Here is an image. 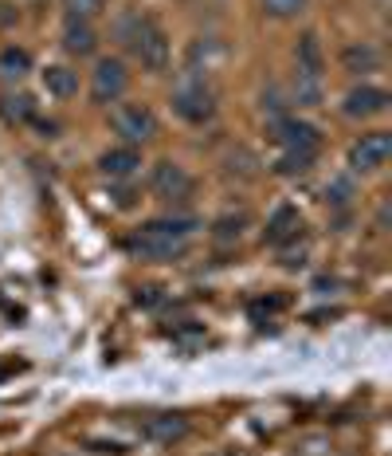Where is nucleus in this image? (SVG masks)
Wrapping results in <instances>:
<instances>
[{"mask_svg": "<svg viewBox=\"0 0 392 456\" xmlns=\"http://www.w3.org/2000/svg\"><path fill=\"white\" fill-rule=\"evenodd\" d=\"M196 228H200L196 216L169 213V216H157V221L141 224L126 240V248L133 256H141V260H177V256H185Z\"/></svg>", "mask_w": 392, "mask_h": 456, "instance_id": "obj_1", "label": "nucleus"}, {"mask_svg": "<svg viewBox=\"0 0 392 456\" xmlns=\"http://www.w3.org/2000/svg\"><path fill=\"white\" fill-rule=\"evenodd\" d=\"M130 55L141 63L146 71L153 75H161L169 68V55H173V47H169V36H165V28H161L153 16L141 12V24H138V32L130 36Z\"/></svg>", "mask_w": 392, "mask_h": 456, "instance_id": "obj_2", "label": "nucleus"}, {"mask_svg": "<svg viewBox=\"0 0 392 456\" xmlns=\"http://www.w3.org/2000/svg\"><path fill=\"white\" fill-rule=\"evenodd\" d=\"M110 126L114 134L122 138V146H146V142L157 138V114H153L146 102H118V107L110 110Z\"/></svg>", "mask_w": 392, "mask_h": 456, "instance_id": "obj_3", "label": "nucleus"}, {"mask_svg": "<svg viewBox=\"0 0 392 456\" xmlns=\"http://www.w3.org/2000/svg\"><path fill=\"white\" fill-rule=\"evenodd\" d=\"M173 110H177V118L193 122V126H204V122L216 118V94L204 79L188 75V79L173 91Z\"/></svg>", "mask_w": 392, "mask_h": 456, "instance_id": "obj_4", "label": "nucleus"}, {"mask_svg": "<svg viewBox=\"0 0 392 456\" xmlns=\"http://www.w3.org/2000/svg\"><path fill=\"white\" fill-rule=\"evenodd\" d=\"M193 189H196V182H193V174H188L180 161H157L153 166V174H149V193L157 197L161 205H185L188 197H193Z\"/></svg>", "mask_w": 392, "mask_h": 456, "instance_id": "obj_5", "label": "nucleus"}, {"mask_svg": "<svg viewBox=\"0 0 392 456\" xmlns=\"http://www.w3.org/2000/svg\"><path fill=\"white\" fill-rule=\"evenodd\" d=\"M130 91V71L122 60H99L91 71V99L94 107H110V102H118L122 94Z\"/></svg>", "mask_w": 392, "mask_h": 456, "instance_id": "obj_6", "label": "nucleus"}, {"mask_svg": "<svg viewBox=\"0 0 392 456\" xmlns=\"http://www.w3.org/2000/svg\"><path fill=\"white\" fill-rule=\"evenodd\" d=\"M388 154H392V134L388 130H369V134H361L349 146L346 161H349L353 174H377V169L388 161Z\"/></svg>", "mask_w": 392, "mask_h": 456, "instance_id": "obj_7", "label": "nucleus"}, {"mask_svg": "<svg viewBox=\"0 0 392 456\" xmlns=\"http://www.w3.org/2000/svg\"><path fill=\"white\" fill-rule=\"evenodd\" d=\"M271 138L279 142L283 150H302V154H318L322 150V130L306 118H294V114L271 122Z\"/></svg>", "mask_w": 392, "mask_h": 456, "instance_id": "obj_8", "label": "nucleus"}, {"mask_svg": "<svg viewBox=\"0 0 392 456\" xmlns=\"http://www.w3.org/2000/svg\"><path fill=\"white\" fill-rule=\"evenodd\" d=\"M388 110V91L385 87H372V83H361L353 87L346 99H341V114L346 118H377V114Z\"/></svg>", "mask_w": 392, "mask_h": 456, "instance_id": "obj_9", "label": "nucleus"}, {"mask_svg": "<svg viewBox=\"0 0 392 456\" xmlns=\"http://www.w3.org/2000/svg\"><path fill=\"white\" fill-rule=\"evenodd\" d=\"M99 169L110 182H126L141 169V150L138 146H114L107 154H99Z\"/></svg>", "mask_w": 392, "mask_h": 456, "instance_id": "obj_10", "label": "nucleus"}, {"mask_svg": "<svg viewBox=\"0 0 392 456\" xmlns=\"http://www.w3.org/2000/svg\"><path fill=\"white\" fill-rule=\"evenodd\" d=\"M294 63H299L302 75H318L322 79V71H326V52H322L318 32H302L299 36V44H294Z\"/></svg>", "mask_w": 392, "mask_h": 456, "instance_id": "obj_11", "label": "nucleus"}, {"mask_svg": "<svg viewBox=\"0 0 392 456\" xmlns=\"http://www.w3.org/2000/svg\"><path fill=\"white\" fill-rule=\"evenodd\" d=\"M341 68L349 75H372V71H380V52L369 40H353L341 52Z\"/></svg>", "mask_w": 392, "mask_h": 456, "instance_id": "obj_12", "label": "nucleus"}, {"mask_svg": "<svg viewBox=\"0 0 392 456\" xmlns=\"http://www.w3.org/2000/svg\"><path fill=\"white\" fill-rule=\"evenodd\" d=\"M185 433H188V421L180 413H157L141 425V436H149V441H157V444H173Z\"/></svg>", "mask_w": 392, "mask_h": 456, "instance_id": "obj_13", "label": "nucleus"}, {"mask_svg": "<svg viewBox=\"0 0 392 456\" xmlns=\"http://www.w3.org/2000/svg\"><path fill=\"white\" fill-rule=\"evenodd\" d=\"M299 228H302L299 208H294V205H279V208H275V216L267 221L263 240L267 244H286V240H294V236H299Z\"/></svg>", "mask_w": 392, "mask_h": 456, "instance_id": "obj_14", "label": "nucleus"}, {"mask_svg": "<svg viewBox=\"0 0 392 456\" xmlns=\"http://www.w3.org/2000/svg\"><path fill=\"white\" fill-rule=\"evenodd\" d=\"M63 47L71 55H94L99 52V32L91 28V20H67V28H63Z\"/></svg>", "mask_w": 392, "mask_h": 456, "instance_id": "obj_15", "label": "nucleus"}, {"mask_svg": "<svg viewBox=\"0 0 392 456\" xmlns=\"http://www.w3.org/2000/svg\"><path fill=\"white\" fill-rule=\"evenodd\" d=\"M44 91L52 94V99H71V94H79V71L63 68V63H52V68H44Z\"/></svg>", "mask_w": 392, "mask_h": 456, "instance_id": "obj_16", "label": "nucleus"}, {"mask_svg": "<svg viewBox=\"0 0 392 456\" xmlns=\"http://www.w3.org/2000/svg\"><path fill=\"white\" fill-rule=\"evenodd\" d=\"M28 71H32V55H28V47H16V44L0 47V79L20 83Z\"/></svg>", "mask_w": 392, "mask_h": 456, "instance_id": "obj_17", "label": "nucleus"}, {"mask_svg": "<svg viewBox=\"0 0 392 456\" xmlns=\"http://www.w3.org/2000/svg\"><path fill=\"white\" fill-rule=\"evenodd\" d=\"M0 114H4V122H28L36 114V102H32V94H0Z\"/></svg>", "mask_w": 392, "mask_h": 456, "instance_id": "obj_18", "label": "nucleus"}, {"mask_svg": "<svg viewBox=\"0 0 392 456\" xmlns=\"http://www.w3.org/2000/svg\"><path fill=\"white\" fill-rule=\"evenodd\" d=\"M294 102L299 107H322V79L318 75H302V71H294Z\"/></svg>", "mask_w": 392, "mask_h": 456, "instance_id": "obj_19", "label": "nucleus"}, {"mask_svg": "<svg viewBox=\"0 0 392 456\" xmlns=\"http://www.w3.org/2000/svg\"><path fill=\"white\" fill-rule=\"evenodd\" d=\"M314 161H318V154H302V150H283V158L275 161V174H283V177L310 174Z\"/></svg>", "mask_w": 392, "mask_h": 456, "instance_id": "obj_20", "label": "nucleus"}, {"mask_svg": "<svg viewBox=\"0 0 392 456\" xmlns=\"http://www.w3.org/2000/svg\"><path fill=\"white\" fill-rule=\"evenodd\" d=\"M306 4H310V0H260V8L271 20H294V16L306 12Z\"/></svg>", "mask_w": 392, "mask_h": 456, "instance_id": "obj_21", "label": "nucleus"}, {"mask_svg": "<svg viewBox=\"0 0 392 456\" xmlns=\"http://www.w3.org/2000/svg\"><path fill=\"white\" fill-rule=\"evenodd\" d=\"M67 20H94L107 8V0H63Z\"/></svg>", "mask_w": 392, "mask_h": 456, "instance_id": "obj_22", "label": "nucleus"}, {"mask_svg": "<svg viewBox=\"0 0 392 456\" xmlns=\"http://www.w3.org/2000/svg\"><path fill=\"white\" fill-rule=\"evenodd\" d=\"M244 224H247V213H228V216H220V221L212 224V228H216V240H236V236L244 232Z\"/></svg>", "mask_w": 392, "mask_h": 456, "instance_id": "obj_23", "label": "nucleus"}, {"mask_svg": "<svg viewBox=\"0 0 392 456\" xmlns=\"http://www.w3.org/2000/svg\"><path fill=\"white\" fill-rule=\"evenodd\" d=\"M353 193H357L353 177H333V182L326 185V201H330V205H349Z\"/></svg>", "mask_w": 392, "mask_h": 456, "instance_id": "obj_24", "label": "nucleus"}]
</instances>
